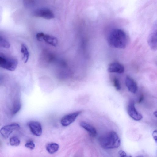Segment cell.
Masks as SVG:
<instances>
[{"label":"cell","instance_id":"obj_11","mask_svg":"<svg viewBox=\"0 0 157 157\" xmlns=\"http://www.w3.org/2000/svg\"><path fill=\"white\" fill-rule=\"evenodd\" d=\"M124 67L123 65L117 62L111 63L108 66V71L111 73H122L124 71Z\"/></svg>","mask_w":157,"mask_h":157},{"label":"cell","instance_id":"obj_18","mask_svg":"<svg viewBox=\"0 0 157 157\" xmlns=\"http://www.w3.org/2000/svg\"><path fill=\"white\" fill-rule=\"evenodd\" d=\"M0 47L6 48H9L10 44L9 42L2 36H0Z\"/></svg>","mask_w":157,"mask_h":157},{"label":"cell","instance_id":"obj_21","mask_svg":"<svg viewBox=\"0 0 157 157\" xmlns=\"http://www.w3.org/2000/svg\"><path fill=\"white\" fill-rule=\"evenodd\" d=\"M25 146L27 148L33 150L35 148V145L33 141L30 140L25 144Z\"/></svg>","mask_w":157,"mask_h":157},{"label":"cell","instance_id":"obj_3","mask_svg":"<svg viewBox=\"0 0 157 157\" xmlns=\"http://www.w3.org/2000/svg\"><path fill=\"white\" fill-rule=\"evenodd\" d=\"M18 63L17 60L14 58L0 56V67L13 71L16 68Z\"/></svg>","mask_w":157,"mask_h":157},{"label":"cell","instance_id":"obj_20","mask_svg":"<svg viewBox=\"0 0 157 157\" xmlns=\"http://www.w3.org/2000/svg\"><path fill=\"white\" fill-rule=\"evenodd\" d=\"M114 86L117 90L121 89V86L118 79L117 78H114L113 79Z\"/></svg>","mask_w":157,"mask_h":157},{"label":"cell","instance_id":"obj_17","mask_svg":"<svg viewBox=\"0 0 157 157\" xmlns=\"http://www.w3.org/2000/svg\"><path fill=\"white\" fill-rule=\"evenodd\" d=\"M21 107V104L19 100H16L12 106L11 113L13 115L17 113L20 110Z\"/></svg>","mask_w":157,"mask_h":157},{"label":"cell","instance_id":"obj_10","mask_svg":"<svg viewBox=\"0 0 157 157\" xmlns=\"http://www.w3.org/2000/svg\"><path fill=\"white\" fill-rule=\"evenodd\" d=\"M156 23L155 24L148 39V44L151 48L154 50L157 49V28Z\"/></svg>","mask_w":157,"mask_h":157},{"label":"cell","instance_id":"obj_2","mask_svg":"<svg viewBox=\"0 0 157 157\" xmlns=\"http://www.w3.org/2000/svg\"><path fill=\"white\" fill-rule=\"evenodd\" d=\"M99 141L101 146L105 149L118 148L121 144L120 139L117 133L113 131L100 137Z\"/></svg>","mask_w":157,"mask_h":157},{"label":"cell","instance_id":"obj_27","mask_svg":"<svg viewBox=\"0 0 157 157\" xmlns=\"http://www.w3.org/2000/svg\"><path fill=\"white\" fill-rule=\"evenodd\" d=\"M143 157V156H137V157Z\"/></svg>","mask_w":157,"mask_h":157},{"label":"cell","instance_id":"obj_24","mask_svg":"<svg viewBox=\"0 0 157 157\" xmlns=\"http://www.w3.org/2000/svg\"><path fill=\"white\" fill-rule=\"evenodd\" d=\"M157 131H154L153 132L152 136L153 137L154 140H155L156 142L157 140Z\"/></svg>","mask_w":157,"mask_h":157},{"label":"cell","instance_id":"obj_26","mask_svg":"<svg viewBox=\"0 0 157 157\" xmlns=\"http://www.w3.org/2000/svg\"><path fill=\"white\" fill-rule=\"evenodd\" d=\"M154 115H155V116L156 117H157V112L156 111H155L154 112Z\"/></svg>","mask_w":157,"mask_h":157},{"label":"cell","instance_id":"obj_22","mask_svg":"<svg viewBox=\"0 0 157 157\" xmlns=\"http://www.w3.org/2000/svg\"><path fill=\"white\" fill-rule=\"evenodd\" d=\"M118 157H132L131 156H127L126 153L122 150H120L118 152Z\"/></svg>","mask_w":157,"mask_h":157},{"label":"cell","instance_id":"obj_8","mask_svg":"<svg viewBox=\"0 0 157 157\" xmlns=\"http://www.w3.org/2000/svg\"><path fill=\"white\" fill-rule=\"evenodd\" d=\"M127 112L129 116L133 119L136 121L141 120L143 117L136 109L133 101L129 102L127 107Z\"/></svg>","mask_w":157,"mask_h":157},{"label":"cell","instance_id":"obj_25","mask_svg":"<svg viewBox=\"0 0 157 157\" xmlns=\"http://www.w3.org/2000/svg\"><path fill=\"white\" fill-rule=\"evenodd\" d=\"M143 95H141L140 98V99L139 100V102L140 103V102L142 101V100H143Z\"/></svg>","mask_w":157,"mask_h":157},{"label":"cell","instance_id":"obj_12","mask_svg":"<svg viewBox=\"0 0 157 157\" xmlns=\"http://www.w3.org/2000/svg\"><path fill=\"white\" fill-rule=\"evenodd\" d=\"M125 84L128 90L130 92L135 93L137 90V84L131 77L127 76L125 79Z\"/></svg>","mask_w":157,"mask_h":157},{"label":"cell","instance_id":"obj_14","mask_svg":"<svg viewBox=\"0 0 157 157\" xmlns=\"http://www.w3.org/2000/svg\"><path fill=\"white\" fill-rule=\"evenodd\" d=\"M41 58L44 61L47 63H50L54 60L55 57L54 54L50 51L45 50L42 52Z\"/></svg>","mask_w":157,"mask_h":157},{"label":"cell","instance_id":"obj_7","mask_svg":"<svg viewBox=\"0 0 157 157\" xmlns=\"http://www.w3.org/2000/svg\"><path fill=\"white\" fill-rule=\"evenodd\" d=\"M20 128L18 124L12 123L2 127L0 130V133L4 138L7 139L13 131L18 130Z\"/></svg>","mask_w":157,"mask_h":157},{"label":"cell","instance_id":"obj_6","mask_svg":"<svg viewBox=\"0 0 157 157\" xmlns=\"http://www.w3.org/2000/svg\"><path fill=\"white\" fill-rule=\"evenodd\" d=\"M82 113V111H78L64 115L60 120L61 125L64 127L69 125L75 121L78 116Z\"/></svg>","mask_w":157,"mask_h":157},{"label":"cell","instance_id":"obj_13","mask_svg":"<svg viewBox=\"0 0 157 157\" xmlns=\"http://www.w3.org/2000/svg\"><path fill=\"white\" fill-rule=\"evenodd\" d=\"M80 125L89 133L90 136L94 137L96 135L97 132L96 129L90 124L82 121L80 122Z\"/></svg>","mask_w":157,"mask_h":157},{"label":"cell","instance_id":"obj_16","mask_svg":"<svg viewBox=\"0 0 157 157\" xmlns=\"http://www.w3.org/2000/svg\"><path fill=\"white\" fill-rule=\"evenodd\" d=\"M59 147V146L58 144L56 143H51L47 145L46 149L49 153L52 154L57 152Z\"/></svg>","mask_w":157,"mask_h":157},{"label":"cell","instance_id":"obj_5","mask_svg":"<svg viewBox=\"0 0 157 157\" xmlns=\"http://www.w3.org/2000/svg\"><path fill=\"white\" fill-rule=\"evenodd\" d=\"M33 15L35 17L47 20L51 19L54 17V14L53 12L47 8H42L36 10L34 12Z\"/></svg>","mask_w":157,"mask_h":157},{"label":"cell","instance_id":"obj_19","mask_svg":"<svg viewBox=\"0 0 157 157\" xmlns=\"http://www.w3.org/2000/svg\"><path fill=\"white\" fill-rule=\"evenodd\" d=\"M20 141L17 137L13 136L10 139V144L11 146H17L20 144Z\"/></svg>","mask_w":157,"mask_h":157},{"label":"cell","instance_id":"obj_15","mask_svg":"<svg viewBox=\"0 0 157 157\" xmlns=\"http://www.w3.org/2000/svg\"><path fill=\"white\" fill-rule=\"evenodd\" d=\"M21 52L22 54V59L24 63H26L28 61L29 53L26 46L24 44L21 45Z\"/></svg>","mask_w":157,"mask_h":157},{"label":"cell","instance_id":"obj_23","mask_svg":"<svg viewBox=\"0 0 157 157\" xmlns=\"http://www.w3.org/2000/svg\"><path fill=\"white\" fill-rule=\"evenodd\" d=\"M34 1L33 0L24 1V5L27 6H29L33 5L34 3Z\"/></svg>","mask_w":157,"mask_h":157},{"label":"cell","instance_id":"obj_4","mask_svg":"<svg viewBox=\"0 0 157 157\" xmlns=\"http://www.w3.org/2000/svg\"><path fill=\"white\" fill-rule=\"evenodd\" d=\"M36 37L38 41H44L47 44L54 47L56 46L58 44V40L56 37L43 32L37 33Z\"/></svg>","mask_w":157,"mask_h":157},{"label":"cell","instance_id":"obj_1","mask_svg":"<svg viewBox=\"0 0 157 157\" xmlns=\"http://www.w3.org/2000/svg\"><path fill=\"white\" fill-rule=\"evenodd\" d=\"M107 40L111 46L119 49H124L128 42V36L126 33L120 29H115L109 34Z\"/></svg>","mask_w":157,"mask_h":157},{"label":"cell","instance_id":"obj_9","mask_svg":"<svg viewBox=\"0 0 157 157\" xmlns=\"http://www.w3.org/2000/svg\"><path fill=\"white\" fill-rule=\"evenodd\" d=\"M27 124L33 134L36 136H39L41 135L42 128L39 122L31 121L28 122Z\"/></svg>","mask_w":157,"mask_h":157}]
</instances>
